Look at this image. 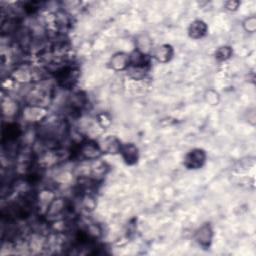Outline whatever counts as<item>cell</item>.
<instances>
[{"label": "cell", "mask_w": 256, "mask_h": 256, "mask_svg": "<svg viewBox=\"0 0 256 256\" xmlns=\"http://www.w3.org/2000/svg\"><path fill=\"white\" fill-rule=\"evenodd\" d=\"M80 76V71L77 67L64 64L56 69L55 71V79L57 83L66 89L73 88L77 83Z\"/></svg>", "instance_id": "obj_1"}, {"label": "cell", "mask_w": 256, "mask_h": 256, "mask_svg": "<svg viewBox=\"0 0 256 256\" xmlns=\"http://www.w3.org/2000/svg\"><path fill=\"white\" fill-rule=\"evenodd\" d=\"M48 107L24 104L20 110V116L24 122L29 124H41L49 117Z\"/></svg>", "instance_id": "obj_2"}, {"label": "cell", "mask_w": 256, "mask_h": 256, "mask_svg": "<svg viewBox=\"0 0 256 256\" xmlns=\"http://www.w3.org/2000/svg\"><path fill=\"white\" fill-rule=\"evenodd\" d=\"M78 156L84 161H94L100 159L103 152L97 141L91 139H84L78 144Z\"/></svg>", "instance_id": "obj_3"}, {"label": "cell", "mask_w": 256, "mask_h": 256, "mask_svg": "<svg viewBox=\"0 0 256 256\" xmlns=\"http://www.w3.org/2000/svg\"><path fill=\"white\" fill-rule=\"evenodd\" d=\"M68 208V204L65 198L63 197H54L51 202L48 204L44 211V216L47 220L55 222L60 219H64L63 214Z\"/></svg>", "instance_id": "obj_4"}, {"label": "cell", "mask_w": 256, "mask_h": 256, "mask_svg": "<svg viewBox=\"0 0 256 256\" xmlns=\"http://www.w3.org/2000/svg\"><path fill=\"white\" fill-rule=\"evenodd\" d=\"M207 159V154L203 149L194 148L186 153L183 164L189 170H197L203 167Z\"/></svg>", "instance_id": "obj_5"}, {"label": "cell", "mask_w": 256, "mask_h": 256, "mask_svg": "<svg viewBox=\"0 0 256 256\" xmlns=\"http://www.w3.org/2000/svg\"><path fill=\"white\" fill-rule=\"evenodd\" d=\"M214 237V231L210 223H203L200 225L195 233H194V240L195 242L202 247L203 249H207L211 246Z\"/></svg>", "instance_id": "obj_6"}, {"label": "cell", "mask_w": 256, "mask_h": 256, "mask_svg": "<svg viewBox=\"0 0 256 256\" xmlns=\"http://www.w3.org/2000/svg\"><path fill=\"white\" fill-rule=\"evenodd\" d=\"M103 154H110V155H116L119 154L122 142L121 140L114 135H107L102 137L99 141H97Z\"/></svg>", "instance_id": "obj_7"}, {"label": "cell", "mask_w": 256, "mask_h": 256, "mask_svg": "<svg viewBox=\"0 0 256 256\" xmlns=\"http://www.w3.org/2000/svg\"><path fill=\"white\" fill-rule=\"evenodd\" d=\"M119 155L125 162V164L132 166L139 160V149L134 143H123L119 152Z\"/></svg>", "instance_id": "obj_8"}, {"label": "cell", "mask_w": 256, "mask_h": 256, "mask_svg": "<svg viewBox=\"0 0 256 256\" xmlns=\"http://www.w3.org/2000/svg\"><path fill=\"white\" fill-rule=\"evenodd\" d=\"M67 105L71 111L79 113L87 105V96L82 91H73L68 96Z\"/></svg>", "instance_id": "obj_9"}, {"label": "cell", "mask_w": 256, "mask_h": 256, "mask_svg": "<svg viewBox=\"0 0 256 256\" xmlns=\"http://www.w3.org/2000/svg\"><path fill=\"white\" fill-rule=\"evenodd\" d=\"M150 59L151 55L134 49L129 53V67L148 69L150 66Z\"/></svg>", "instance_id": "obj_10"}, {"label": "cell", "mask_w": 256, "mask_h": 256, "mask_svg": "<svg viewBox=\"0 0 256 256\" xmlns=\"http://www.w3.org/2000/svg\"><path fill=\"white\" fill-rule=\"evenodd\" d=\"M108 64L109 67L116 72L126 71L129 67V54L122 51L116 52L111 56Z\"/></svg>", "instance_id": "obj_11"}, {"label": "cell", "mask_w": 256, "mask_h": 256, "mask_svg": "<svg viewBox=\"0 0 256 256\" xmlns=\"http://www.w3.org/2000/svg\"><path fill=\"white\" fill-rule=\"evenodd\" d=\"M207 32H208V26H207L206 22H204L201 19L193 20L190 23L188 30H187L188 36L194 40L202 39L203 37L206 36Z\"/></svg>", "instance_id": "obj_12"}, {"label": "cell", "mask_w": 256, "mask_h": 256, "mask_svg": "<svg viewBox=\"0 0 256 256\" xmlns=\"http://www.w3.org/2000/svg\"><path fill=\"white\" fill-rule=\"evenodd\" d=\"M174 55V49L170 44H161L158 45L152 51V57L159 63H168Z\"/></svg>", "instance_id": "obj_13"}, {"label": "cell", "mask_w": 256, "mask_h": 256, "mask_svg": "<svg viewBox=\"0 0 256 256\" xmlns=\"http://www.w3.org/2000/svg\"><path fill=\"white\" fill-rule=\"evenodd\" d=\"M20 110H21V108H19L18 103L14 99H12L10 97L2 99L3 115L8 117V119L13 118L15 115L20 113Z\"/></svg>", "instance_id": "obj_14"}, {"label": "cell", "mask_w": 256, "mask_h": 256, "mask_svg": "<svg viewBox=\"0 0 256 256\" xmlns=\"http://www.w3.org/2000/svg\"><path fill=\"white\" fill-rule=\"evenodd\" d=\"M80 205H81L82 209L87 212L94 211L96 208V205H97L95 196L91 192H88V191L82 192L80 195Z\"/></svg>", "instance_id": "obj_15"}, {"label": "cell", "mask_w": 256, "mask_h": 256, "mask_svg": "<svg viewBox=\"0 0 256 256\" xmlns=\"http://www.w3.org/2000/svg\"><path fill=\"white\" fill-rule=\"evenodd\" d=\"M136 48L137 50L145 53V54H149L150 55V52L152 50V40L146 35V34H142L140 36L137 37V40H136Z\"/></svg>", "instance_id": "obj_16"}, {"label": "cell", "mask_w": 256, "mask_h": 256, "mask_svg": "<svg viewBox=\"0 0 256 256\" xmlns=\"http://www.w3.org/2000/svg\"><path fill=\"white\" fill-rule=\"evenodd\" d=\"M232 55H233V49L228 45H223V46L218 47L214 53L216 60H218L220 62L230 59L232 57Z\"/></svg>", "instance_id": "obj_17"}, {"label": "cell", "mask_w": 256, "mask_h": 256, "mask_svg": "<svg viewBox=\"0 0 256 256\" xmlns=\"http://www.w3.org/2000/svg\"><path fill=\"white\" fill-rule=\"evenodd\" d=\"M95 121L97 123V125L105 130L108 129L111 125H112V118L110 117V115L106 112H100L95 116Z\"/></svg>", "instance_id": "obj_18"}, {"label": "cell", "mask_w": 256, "mask_h": 256, "mask_svg": "<svg viewBox=\"0 0 256 256\" xmlns=\"http://www.w3.org/2000/svg\"><path fill=\"white\" fill-rule=\"evenodd\" d=\"M242 28L247 33H255L256 31V17L254 15L246 17L242 21Z\"/></svg>", "instance_id": "obj_19"}, {"label": "cell", "mask_w": 256, "mask_h": 256, "mask_svg": "<svg viewBox=\"0 0 256 256\" xmlns=\"http://www.w3.org/2000/svg\"><path fill=\"white\" fill-rule=\"evenodd\" d=\"M204 99L208 104L215 106V105H218V103L220 101V96L216 90L208 89L204 94Z\"/></svg>", "instance_id": "obj_20"}, {"label": "cell", "mask_w": 256, "mask_h": 256, "mask_svg": "<svg viewBox=\"0 0 256 256\" xmlns=\"http://www.w3.org/2000/svg\"><path fill=\"white\" fill-rule=\"evenodd\" d=\"M240 6V2L237 0H229L227 2H225V9L231 12H234L236 10H238Z\"/></svg>", "instance_id": "obj_21"}]
</instances>
